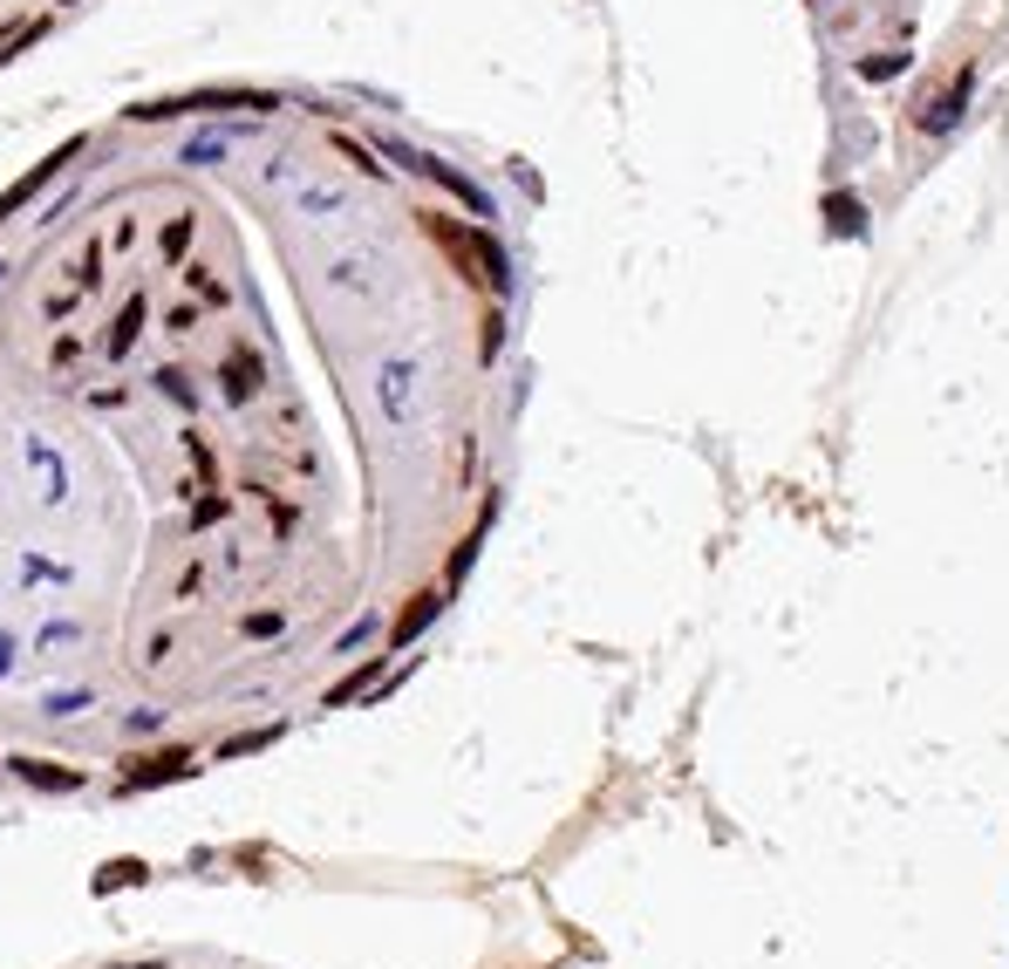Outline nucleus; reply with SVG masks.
Segmentation results:
<instances>
[{
  "label": "nucleus",
  "mask_w": 1009,
  "mask_h": 969,
  "mask_svg": "<svg viewBox=\"0 0 1009 969\" xmlns=\"http://www.w3.org/2000/svg\"><path fill=\"white\" fill-rule=\"evenodd\" d=\"M484 192L307 89L137 103L0 198V594L89 574L164 601L150 670L219 608L239 649L328 608L355 649V430L328 403L423 390L376 335L423 280L505 260ZM409 430V424H403Z\"/></svg>",
  "instance_id": "f257e3e1"
},
{
  "label": "nucleus",
  "mask_w": 1009,
  "mask_h": 969,
  "mask_svg": "<svg viewBox=\"0 0 1009 969\" xmlns=\"http://www.w3.org/2000/svg\"><path fill=\"white\" fill-rule=\"evenodd\" d=\"M83 0H0V62L21 56L35 35H48L62 14H75Z\"/></svg>",
  "instance_id": "f03ea898"
},
{
  "label": "nucleus",
  "mask_w": 1009,
  "mask_h": 969,
  "mask_svg": "<svg viewBox=\"0 0 1009 969\" xmlns=\"http://www.w3.org/2000/svg\"><path fill=\"white\" fill-rule=\"evenodd\" d=\"M177 772H192V758H185V751H150L137 772H131V785H158V778H177Z\"/></svg>",
  "instance_id": "7ed1b4c3"
},
{
  "label": "nucleus",
  "mask_w": 1009,
  "mask_h": 969,
  "mask_svg": "<svg viewBox=\"0 0 1009 969\" xmlns=\"http://www.w3.org/2000/svg\"><path fill=\"white\" fill-rule=\"evenodd\" d=\"M948 110H962V83H955L948 96H935V110H927L921 123H927V131H942V123H948Z\"/></svg>",
  "instance_id": "20e7f679"
}]
</instances>
